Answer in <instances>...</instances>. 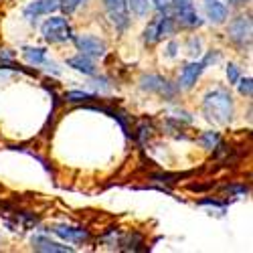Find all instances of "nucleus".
Here are the masks:
<instances>
[{"instance_id":"nucleus-8","label":"nucleus","mask_w":253,"mask_h":253,"mask_svg":"<svg viewBox=\"0 0 253 253\" xmlns=\"http://www.w3.org/2000/svg\"><path fill=\"white\" fill-rule=\"evenodd\" d=\"M142 87L148 89V91H158V93H162V95H166V97H172V95L176 93V89L170 87V83L164 81V79L158 77V75H144V77H142Z\"/></svg>"},{"instance_id":"nucleus-23","label":"nucleus","mask_w":253,"mask_h":253,"mask_svg":"<svg viewBox=\"0 0 253 253\" xmlns=\"http://www.w3.org/2000/svg\"><path fill=\"white\" fill-rule=\"evenodd\" d=\"M227 193H235V195H245L247 193V186H225Z\"/></svg>"},{"instance_id":"nucleus-3","label":"nucleus","mask_w":253,"mask_h":253,"mask_svg":"<svg viewBox=\"0 0 253 253\" xmlns=\"http://www.w3.org/2000/svg\"><path fill=\"white\" fill-rule=\"evenodd\" d=\"M41 31H43V37L49 41V43H63V41L71 39V27L63 16L47 18L43 23V27H41Z\"/></svg>"},{"instance_id":"nucleus-24","label":"nucleus","mask_w":253,"mask_h":253,"mask_svg":"<svg viewBox=\"0 0 253 253\" xmlns=\"http://www.w3.org/2000/svg\"><path fill=\"white\" fill-rule=\"evenodd\" d=\"M199 205H213V207H225V203H219V201H215V199H203V201H199Z\"/></svg>"},{"instance_id":"nucleus-5","label":"nucleus","mask_w":253,"mask_h":253,"mask_svg":"<svg viewBox=\"0 0 253 253\" xmlns=\"http://www.w3.org/2000/svg\"><path fill=\"white\" fill-rule=\"evenodd\" d=\"M103 2L110 10V20L114 23V27L118 31L128 29L130 18H128V4H126V0H103Z\"/></svg>"},{"instance_id":"nucleus-14","label":"nucleus","mask_w":253,"mask_h":253,"mask_svg":"<svg viewBox=\"0 0 253 253\" xmlns=\"http://www.w3.org/2000/svg\"><path fill=\"white\" fill-rule=\"evenodd\" d=\"M207 14L213 23H223L227 18V6L219 0H207Z\"/></svg>"},{"instance_id":"nucleus-6","label":"nucleus","mask_w":253,"mask_h":253,"mask_svg":"<svg viewBox=\"0 0 253 253\" xmlns=\"http://www.w3.org/2000/svg\"><path fill=\"white\" fill-rule=\"evenodd\" d=\"M75 43L83 55H89V57H103L105 55V43L95 37H89V35L79 37V39H75Z\"/></svg>"},{"instance_id":"nucleus-15","label":"nucleus","mask_w":253,"mask_h":253,"mask_svg":"<svg viewBox=\"0 0 253 253\" xmlns=\"http://www.w3.org/2000/svg\"><path fill=\"white\" fill-rule=\"evenodd\" d=\"M25 57H27L29 63H33V65H43V63H47V53H45V49L27 47V49H25Z\"/></svg>"},{"instance_id":"nucleus-21","label":"nucleus","mask_w":253,"mask_h":253,"mask_svg":"<svg viewBox=\"0 0 253 253\" xmlns=\"http://www.w3.org/2000/svg\"><path fill=\"white\" fill-rule=\"evenodd\" d=\"M227 77H229V83H237L239 81V69L235 65H229L227 67Z\"/></svg>"},{"instance_id":"nucleus-12","label":"nucleus","mask_w":253,"mask_h":253,"mask_svg":"<svg viewBox=\"0 0 253 253\" xmlns=\"http://www.w3.org/2000/svg\"><path fill=\"white\" fill-rule=\"evenodd\" d=\"M33 249L35 251H43V253H71L73 249L67 245L55 243L47 237H33Z\"/></svg>"},{"instance_id":"nucleus-19","label":"nucleus","mask_w":253,"mask_h":253,"mask_svg":"<svg viewBox=\"0 0 253 253\" xmlns=\"http://www.w3.org/2000/svg\"><path fill=\"white\" fill-rule=\"evenodd\" d=\"M65 99H69V101H89V99H93V93H85V91H69V93H65Z\"/></svg>"},{"instance_id":"nucleus-2","label":"nucleus","mask_w":253,"mask_h":253,"mask_svg":"<svg viewBox=\"0 0 253 253\" xmlns=\"http://www.w3.org/2000/svg\"><path fill=\"white\" fill-rule=\"evenodd\" d=\"M162 12H164V14L156 16L152 23L146 27V31H144V41H146L148 45L158 43V41H160L164 35H170V33L174 31V18H172L170 10H168V6H164Z\"/></svg>"},{"instance_id":"nucleus-25","label":"nucleus","mask_w":253,"mask_h":253,"mask_svg":"<svg viewBox=\"0 0 253 253\" xmlns=\"http://www.w3.org/2000/svg\"><path fill=\"white\" fill-rule=\"evenodd\" d=\"M176 55V43H170L168 45V57H174Z\"/></svg>"},{"instance_id":"nucleus-10","label":"nucleus","mask_w":253,"mask_h":253,"mask_svg":"<svg viewBox=\"0 0 253 253\" xmlns=\"http://www.w3.org/2000/svg\"><path fill=\"white\" fill-rule=\"evenodd\" d=\"M203 69H205L203 61L188 63V65L182 69V73H180V87H184V89H191V87L195 85V83H197L199 75L203 73Z\"/></svg>"},{"instance_id":"nucleus-22","label":"nucleus","mask_w":253,"mask_h":253,"mask_svg":"<svg viewBox=\"0 0 253 253\" xmlns=\"http://www.w3.org/2000/svg\"><path fill=\"white\" fill-rule=\"evenodd\" d=\"M172 8H188L193 6V0H172Z\"/></svg>"},{"instance_id":"nucleus-4","label":"nucleus","mask_w":253,"mask_h":253,"mask_svg":"<svg viewBox=\"0 0 253 253\" xmlns=\"http://www.w3.org/2000/svg\"><path fill=\"white\" fill-rule=\"evenodd\" d=\"M229 39L239 47L251 45V16H237L229 25Z\"/></svg>"},{"instance_id":"nucleus-13","label":"nucleus","mask_w":253,"mask_h":253,"mask_svg":"<svg viewBox=\"0 0 253 253\" xmlns=\"http://www.w3.org/2000/svg\"><path fill=\"white\" fill-rule=\"evenodd\" d=\"M67 65L73 67V69H77V71H81V73H85V75H95V65H93V61L87 59L83 53L77 55V57L67 59Z\"/></svg>"},{"instance_id":"nucleus-20","label":"nucleus","mask_w":253,"mask_h":253,"mask_svg":"<svg viewBox=\"0 0 253 253\" xmlns=\"http://www.w3.org/2000/svg\"><path fill=\"white\" fill-rule=\"evenodd\" d=\"M239 91H241V95H247V97H251V93H253L251 77H245V79H241V83H239Z\"/></svg>"},{"instance_id":"nucleus-16","label":"nucleus","mask_w":253,"mask_h":253,"mask_svg":"<svg viewBox=\"0 0 253 253\" xmlns=\"http://www.w3.org/2000/svg\"><path fill=\"white\" fill-rule=\"evenodd\" d=\"M126 4H128V8L136 16H146V14H148V10H150L148 0H126Z\"/></svg>"},{"instance_id":"nucleus-7","label":"nucleus","mask_w":253,"mask_h":253,"mask_svg":"<svg viewBox=\"0 0 253 253\" xmlns=\"http://www.w3.org/2000/svg\"><path fill=\"white\" fill-rule=\"evenodd\" d=\"M53 233L65 241H71V243H83L89 239V233L87 229H81V227H67V225H55L53 227Z\"/></svg>"},{"instance_id":"nucleus-1","label":"nucleus","mask_w":253,"mask_h":253,"mask_svg":"<svg viewBox=\"0 0 253 253\" xmlns=\"http://www.w3.org/2000/svg\"><path fill=\"white\" fill-rule=\"evenodd\" d=\"M203 114L209 122H215L221 126L229 124L233 120V99L221 87L211 89L203 97Z\"/></svg>"},{"instance_id":"nucleus-17","label":"nucleus","mask_w":253,"mask_h":253,"mask_svg":"<svg viewBox=\"0 0 253 253\" xmlns=\"http://www.w3.org/2000/svg\"><path fill=\"white\" fill-rule=\"evenodd\" d=\"M219 142H221V138H219V134H217V132H205V134L201 136V144L205 146L207 150L217 148Z\"/></svg>"},{"instance_id":"nucleus-11","label":"nucleus","mask_w":253,"mask_h":253,"mask_svg":"<svg viewBox=\"0 0 253 253\" xmlns=\"http://www.w3.org/2000/svg\"><path fill=\"white\" fill-rule=\"evenodd\" d=\"M174 10V20L180 25V27H201L203 25V20L201 16L195 12L193 6H188V8H172Z\"/></svg>"},{"instance_id":"nucleus-9","label":"nucleus","mask_w":253,"mask_h":253,"mask_svg":"<svg viewBox=\"0 0 253 253\" xmlns=\"http://www.w3.org/2000/svg\"><path fill=\"white\" fill-rule=\"evenodd\" d=\"M59 8V0H35L25 8V16L27 18H37V16H43V14H51L53 10Z\"/></svg>"},{"instance_id":"nucleus-18","label":"nucleus","mask_w":253,"mask_h":253,"mask_svg":"<svg viewBox=\"0 0 253 253\" xmlns=\"http://www.w3.org/2000/svg\"><path fill=\"white\" fill-rule=\"evenodd\" d=\"M85 0H59V8H63V12H67L71 14L77 6H81Z\"/></svg>"},{"instance_id":"nucleus-26","label":"nucleus","mask_w":253,"mask_h":253,"mask_svg":"<svg viewBox=\"0 0 253 253\" xmlns=\"http://www.w3.org/2000/svg\"><path fill=\"white\" fill-rule=\"evenodd\" d=\"M154 4H156V6L160 8V10H162V8L166 6V4H164V0H154Z\"/></svg>"},{"instance_id":"nucleus-27","label":"nucleus","mask_w":253,"mask_h":253,"mask_svg":"<svg viewBox=\"0 0 253 253\" xmlns=\"http://www.w3.org/2000/svg\"><path fill=\"white\" fill-rule=\"evenodd\" d=\"M233 4H241V2H245V0H231Z\"/></svg>"}]
</instances>
